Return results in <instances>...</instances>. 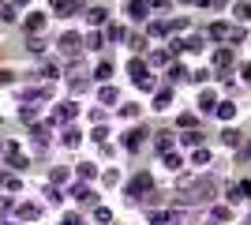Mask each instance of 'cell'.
<instances>
[{"instance_id": "obj_6", "label": "cell", "mask_w": 251, "mask_h": 225, "mask_svg": "<svg viewBox=\"0 0 251 225\" xmlns=\"http://www.w3.org/2000/svg\"><path fill=\"white\" fill-rule=\"evenodd\" d=\"M79 45H83V38H79V34H72V30H68V34H60V49H64L68 56H75V53H79Z\"/></svg>"}, {"instance_id": "obj_14", "label": "cell", "mask_w": 251, "mask_h": 225, "mask_svg": "<svg viewBox=\"0 0 251 225\" xmlns=\"http://www.w3.org/2000/svg\"><path fill=\"white\" fill-rule=\"evenodd\" d=\"M143 139H147V131L139 128V131H131V135L124 139V147H127V150H139V147H143Z\"/></svg>"}, {"instance_id": "obj_17", "label": "cell", "mask_w": 251, "mask_h": 225, "mask_svg": "<svg viewBox=\"0 0 251 225\" xmlns=\"http://www.w3.org/2000/svg\"><path fill=\"white\" fill-rule=\"evenodd\" d=\"M169 101H173V90H169V86H165V90H157V94H154V109H165Z\"/></svg>"}, {"instance_id": "obj_5", "label": "cell", "mask_w": 251, "mask_h": 225, "mask_svg": "<svg viewBox=\"0 0 251 225\" xmlns=\"http://www.w3.org/2000/svg\"><path fill=\"white\" fill-rule=\"evenodd\" d=\"M4 158H8L15 169H26V154L19 150V143H4Z\"/></svg>"}, {"instance_id": "obj_38", "label": "cell", "mask_w": 251, "mask_h": 225, "mask_svg": "<svg viewBox=\"0 0 251 225\" xmlns=\"http://www.w3.org/2000/svg\"><path fill=\"white\" fill-rule=\"evenodd\" d=\"M0 154H4V147H0Z\"/></svg>"}, {"instance_id": "obj_9", "label": "cell", "mask_w": 251, "mask_h": 225, "mask_svg": "<svg viewBox=\"0 0 251 225\" xmlns=\"http://www.w3.org/2000/svg\"><path fill=\"white\" fill-rule=\"evenodd\" d=\"M199 109L202 113H214V109H218V94H214V90H202L199 94Z\"/></svg>"}, {"instance_id": "obj_10", "label": "cell", "mask_w": 251, "mask_h": 225, "mask_svg": "<svg viewBox=\"0 0 251 225\" xmlns=\"http://www.w3.org/2000/svg\"><path fill=\"white\" fill-rule=\"evenodd\" d=\"M75 199H83V203H90V206H94V203H101V199H98V195L94 192H90V188H86V184H75Z\"/></svg>"}, {"instance_id": "obj_34", "label": "cell", "mask_w": 251, "mask_h": 225, "mask_svg": "<svg viewBox=\"0 0 251 225\" xmlns=\"http://www.w3.org/2000/svg\"><path fill=\"white\" fill-rule=\"evenodd\" d=\"M225 195H229L232 203H236V199H240V184H229V188H225Z\"/></svg>"}, {"instance_id": "obj_18", "label": "cell", "mask_w": 251, "mask_h": 225, "mask_svg": "<svg viewBox=\"0 0 251 225\" xmlns=\"http://www.w3.org/2000/svg\"><path fill=\"white\" fill-rule=\"evenodd\" d=\"M127 11H131L135 19H147V0H131V4H127Z\"/></svg>"}, {"instance_id": "obj_30", "label": "cell", "mask_w": 251, "mask_h": 225, "mask_svg": "<svg viewBox=\"0 0 251 225\" xmlns=\"http://www.w3.org/2000/svg\"><path fill=\"white\" fill-rule=\"evenodd\" d=\"M232 11H236V19H251V4H236Z\"/></svg>"}, {"instance_id": "obj_37", "label": "cell", "mask_w": 251, "mask_h": 225, "mask_svg": "<svg viewBox=\"0 0 251 225\" xmlns=\"http://www.w3.org/2000/svg\"><path fill=\"white\" fill-rule=\"evenodd\" d=\"M26 4H30V0H15V8H26Z\"/></svg>"}, {"instance_id": "obj_35", "label": "cell", "mask_w": 251, "mask_h": 225, "mask_svg": "<svg viewBox=\"0 0 251 225\" xmlns=\"http://www.w3.org/2000/svg\"><path fill=\"white\" fill-rule=\"evenodd\" d=\"M105 135H109L105 128H94V131H90V139H94V143H105Z\"/></svg>"}, {"instance_id": "obj_32", "label": "cell", "mask_w": 251, "mask_h": 225, "mask_svg": "<svg viewBox=\"0 0 251 225\" xmlns=\"http://www.w3.org/2000/svg\"><path fill=\"white\" fill-rule=\"evenodd\" d=\"M105 15H109V11H105V8H94V11H90V23H94V26H98V23H105Z\"/></svg>"}, {"instance_id": "obj_16", "label": "cell", "mask_w": 251, "mask_h": 225, "mask_svg": "<svg viewBox=\"0 0 251 225\" xmlns=\"http://www.w3.org/2000/svg\"><path fill=\"white\" fill-rule=\"evenodd\" d=\"M68 176H72V173L64 169V165H56V169H52V188H64V184H68Z\"/></svg>"}, {"instance_id": "obj_24", "label": "cell", "mask_w": 251, "mask_h": 225, "mask_svg": "<svg viewBox=\"0 0 251 225\" xmlns=\"http://www.w3.org/2000/svg\"><path fill=\"white\" fill-rule=\"evenodd\" d=\"M98 98H101L105 105H113V101H116V86H101V94H98Z\"/></svg>"}, {"instance_id": "obj_19", "label": "cell", "mask_w": 251, "mask_h": 225, "mask_svg": "<svg viewBox=\"0 0 251 225\" xmlns=\"http://www.w3.org/2000/svg\"><path fill=\"white\" fill-rule=\"evenodd\" d=\"M94 176H98V165L83 161V165H79V180H94Z\"/></svg>"}, {"instance_id": "obj_13", "label": "cell", "mask_w": 251, "mask_h": 225, "mask_svg": "<svg viewBox=\"0 0 251 225\" xmlns=\"http://www.w3.org/2000/svg\"><path fill=\"white\" fill-rule=\"evenodd\" d=\"M214 64H218L221 72H225V68H232V49H218V53H214Z\"/></svg>"}, {"instance_id": "obj_27", "label": "cell", "mask_w": 251, "mask_h": 225, "mask_svg": "<svg viewBox=\"0 0 251 225\" xmlns=\"http://www.w3.org/2000/svg\"><path fill=\"white\" fill-rule=\"evenodd\" d=\"M124 38H127L124 26H109V42H124Z\"/></svg>"}, {"instance_id": "obj_31", "label": "cell", "mask_w": 251, "mask_h": 225, "mask_svg": "<svg viewBox=\"0 0 251 225\" xmlns=\"http://www.w3.org/2000/svg\"><path fill=\"white\" fill-rule=\"evenodd\" d=\"M94 218H98V222H101V225H109V218H113V214H109L105 206H94Z\"/></svg>"}, {"instance_id": "obj_7", "label": "cell", "mask_w": 251, "mask_h": 225, "mask_svg": "<svg viewBox=\"0 0 251 225\" xmlns=\"http://www.w3.org/2000/svg\"><path fill=\"white\" fill-rule=\"evenodd\" d=\"M15 214H19L23 222H38V214H42V206H34V203H23V206H15Z\"/></svg>"}, {"instance_id": "obj_36", "label": "cell", "mask_w": 251, "mask_h": 225, "mask_svg": "<svg viewBox=\"0 0 251 225\" xmlns=\"http://www.w3.org/2000/svg\"><path fill=\"white\" fill-rule=\"evenodd\" d=\"M60 225H83V222H79V214H64V222Z\"/></svg>"}, {"instance_id": "obj_1", "label": "cell", "mask_w": 251, "mask_h": 225, "mask_svg": "<svg viewBox=\"0 0 251 225\" xmlns=\"http://www.w3.org/2000/svg\"><path fill=\"white\" fill-rule=\"evenodd\" d=\"M127 75H131V79H135V86L139 90H154V79H150V68H147V60H131V64H127Z\"/></svg>"}, {"instance_id": "obj_28", "label": "cell", "mask_w": 251, "mask_h": 225, "mask_svg": "<svg viewBox=\"0 0 251 225\" xmlns=\"http://www.w3.org/2000/svg\"><path fill=\"white\" fill-rule=\"evenodd\" d=\"M165 165H169V169H180V165H184V158H180V154H173V150H169V154H165Z\"/></svg>"}, {"instance_id": "obj_22", "label": "cell", "mask_w": 251, "mask_h": 225, "mask_svg": "<svg viewBox=\"0 0 251 225\" xmlns=\"http://www.w3.org/2000/svg\"><path fill=\"white\" fill-rule=\"evenodd\" d=\"M165 222H173L169 210H154V214H150V225H165Z\"/></svg>"}, {"instance_id": "obj_4", "label": "cell", "mask_w": 251, "mask_h": 225, "mask_svg": "<svg viewBox=\"0 0 251 225\" xmlns=\"http://www.w3.org/2000/svg\"><path fill=\"white\" fill-rule=\"evenodd\" d=\"M150 188H154V176H150V173H139L135 180H131V188H127V195H131V199H139V195L150 192Z\"/></svg>"}, {"instance_id": "obj_3", "label": "cell", "mask_w": 251, "mask_h": 225, "mask_svg": "<svg viewBox=\"0 0 251 225\" xmlns=\"http://www.w3.org/2000/svg\"><path fill=\"white\" fill-rule=\"evenodd\" d=\"M75 117H79V105H75V101H60V105L52 109V124H72Z\"/></svg>"}, {"instance_id": "obj_8", "label": "cell", "mask_w": 251, "mask_h": 225, "mask_svg": "<svg viewBox=\"0 0 251 225\" xmlns=\"http://www.w3.org/2000/svg\"><path fill=\"white\" fill-rule=\"evenodd\" d=\"M191 79V72L184 64H169V83H188Z\"/></svg>"}, {"instance_id": "obj_15", "label": "cell", "mask_w": 251, "mask_h": 225, "mask_svg": "<svg viewBox=\"0 0 251 225\" xmlns=\"http://www.w3.org/2000/svg\"><path fill=\"white\" fill-rule=\"evenodd\" d=\"M214 113H218L221 120H232V117H236V105H232V101H218V109H214Z\"/></svg>"}, {"instance_id": "obj_11", "label": "cell", "mask_w": 251, "mask_h": 225, "mask_svg": "<svg viewBox=\"0 0 251 225\" xmlns=\"http://www.w3.org/2000/svg\"><path fill=\"white\" fill-rule=\"evenodd\" d=\"M52 11H60V15H72V11H79V0H49Z\"/></svg>"}, {"instance_id": "obj_21", "label": "cell", "mask_w": 251, "mask_h": 225, "mask_svg": "<svg viewBox=\"0 0 251 225\" xmlns=\"http://www.w3.org/2000/svg\"><path fill=\"white\" fill-rule=\"evenodd\" d=\"M221 143H229V147H240V131L225 128V131H221Z\"/></svg>"}, {"instance_id": "obj_20", "label": "cell", "mask_w": 251, "mask_h": 225, "mask_svg": "<svg viewBox=\"0 0 251 225\" xmlns=\"http://www.w3.org/2000/svg\"><path fill=\"white\" fill-rule=\"evenodd\" d=\"M150 64H173V53H169V49H157V53L150 56Z\"/></svg>"}, {"instance_id": "obj_2", "label": "cell", "mask_w": 251, "mask_h": 225, "mask_svg": "<svg viewBox=\"0 0 251 225\" xmlns=\"http://www.w3.org/2000/svg\"><path fill=\"white\" fill-rule=\"evenodd\" d=\"M210 38H218V42H225V38H229V42H244L248 34H244V26H225V23H214V26H210Z\"/></svg>"}, {"instance_id": "obj_40", "label": "cell", "mask_w": 251, "mask_h": 225, "mask_svg": "<svg viewBox=\"0 0 251 225\" xmlns=\"http://www.w3.org/2000/svg\"><path fill=\"white\" fill-rule=\"evenodd\" d=\"M4 225H8V222H4Z\"/></svg>"}, {"instance_id": "obj_23", "label": "cell", "mask_w": 251, "mask_h": 225, "mask_svg": "<svg viewBox=\"0 0 251 225\" xmlns=\"http://www.w3.org/2000/svg\"><path fill=\"white\" fill-rule=\"evenodd\" d=\"M79 139H83V135H79L75 128H68V131H64V147H79Z\"/></svg>"}, {"instance_id": "obj_39", "label": "cell", "mask_w": 251, "mask_h": 225, "mask_svg": "<svg viewBox=\"0 0 251 225\" xmlns=\"http://www.w3.org/2000/svg\"><path fill=\"white\" fill-rule=\"evenodd\" d=\"M248 154H251V147H248Z\"/></svg>"}, {"instance_id": "obj_12", "label": "cell", "mask_w": 251, "mask_h": 225, "mask_svg": "<svg viewBox=\"0 0 251 225\" xmlns=\"http://www.w3.org/2000/svg\"><path fill=\"white\" fill-rule=\"evenodd\" d=\"M23 26H26V30H34V34H38V30H42V26H45V15H42V11H30V15H26V23H23Z\"/></svg>"}, {"instance_id": "obj_29", "label": "cell", "mask_w": 251, "mask_h": 225, "mask_svg": "<svg viewBox=\"0 0 251 225\" xmlns=\"http://www.w3.org/2000/svg\"><path fill=\"white\" fill-rule=\"evenodd\" d=\"M191 161H195V165H206V161H210V150H195V154H191Z\"/></svg>"}, {"instance_id": "obj_33", "label": "cell", "mask_w": 251, "mask_h": 225, "mask_svg": "<svg viewBox=\"0 0 251 225\" xmlns=\"http://www.w3.org/2000/svg\"><path fill=\"white\" fill-rule=\"evenodd\" d=\"M11 210H15V203H11L8 195H0V214H11Z\"/></svg>"}, {"instance_id": "obj_25", "label": "cell", "mask_w": 251, "mask_h": 225, "mask_svg": "<svg viewBox=\"0 0 251 225\" xmlns=\"http://www.w3.org/2000/svg\"><path fill=\"white\" fill-rule=\"evenodd\" d=\"M154 147H157V154H169V147H173V135H157Z\"/></svg>"}, {"instance_id": "obj_26", "label": "cell", "mask_w": 251, "mask_h": 225, "mask_svg": "<svg viewBox=\"0 0 251 225\" xmlns=\"http://www.w3.org/2000/svg\"><path fill=\"white\" fill-rule=\"evenodd\" d=\"M109 75H113V64H98V72H94V79H98V83H105Z\"/></svg>"}]
</instances>
